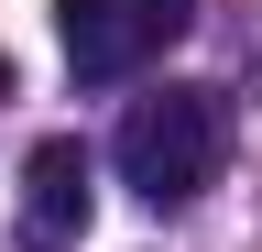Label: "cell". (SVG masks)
<instances>
[{"mask_svg": "<svg viewBox=\"0 0 262 252\" xmlns=\"http://www.w3.org/2000/svg\"><path fill=\"white\" fill-rule=\"evenodd\" d=\"M0 99H11V55H0Z\"/></svg>", "mask_w": 262, "mask_h": 252, "instance_id": "4", "label": "cell"}, {"mask_svg": "<svg viewBox=\"0 0 262 252\" xmlns=\"http://www.w3.org/2000/svg\"><path fill=\"white\" fill-rule=\"evenodd\" d=\"M186 22H196V0H66V66H77L88 88L142 77Z\"/></svg>", "mask_w": 262, "mask_h": 252, "instance_id": "2", "label": "cell"}, {"mask_svg": "<svg viewBox=\"0 0 262 252\" xmlns=\"http://www.w3.org/2000/svg\"><path fill=\"white\" fill-rule=\"evenodd\" d=\"M120 186L142 208H186V198H208L219 165H229V99L219 88H153V99H131L120 110Z\"/></svg>", "mask_w": 262, "mask_h": 252, "instance_id": "1", "label": "cell"}, {"mask_svg": "<svg viewBox=\"0 0 262 252\" xmlns=\"http://www.w3.org/2000/svg\"><path fill=\"white\" fill-rule=\"evenodd\" d=\"M88 186H98L88 143H77V132H44V143L22 153V241H33V252H66V241L88 230V208H98Z\"/></svg>", "mask_w": 262, "mask_h": 252, "instance_id": "3", "label": "cell"}]
</instances>
